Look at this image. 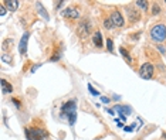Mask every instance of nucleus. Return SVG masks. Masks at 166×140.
<instances>
[{
  "label": "nucleus",
  "mask_w": 166,
  "mask_h": 140,
  "mask_svg": "<svg viewBox=\"0 0 166 140\" xmlns=\"http://www.w3.org/2000/svg\"><path fill=\"white\" fill-rule=\"evenodd\" d=\"M75 102L74 101H68L67 103H64L61 110H63V115H67V119L70 122V125H74L77 119V112H75Z\"/></svg>",
  "instance_id": "obj_1"
},
{
  "label": "nucleus",
  "mask_w": 166,
  "mask_h": 140,
  "mask_svg": "<svg viewBox=\"0 0 166 140\" xmlns=\"http://www.w3.org/2000/svg\"><path fill=\"white\" fill-rule=\"evenodd\" d=\"M151 37L153 41L156 43H162L166 40V25L165 24H156L153 25V28L151 30Z\"/></svg>",
  "instance_id": "obj_2"
},
{
  "label": "nucleus",
  "mask_w": 166,
  "mask_h": 140,
  "mask_svg": "<svg viewBox=\"0 0 166 140\" xmlns=\"http://www.w3.org/2000/svg\"><path fill=\"white\" fill-rule=\"evenodd\" d=\"M26 136L29 140H43L45 132L43 129H26Z\"/></svg>",
  "instance_id": "obj_3"
},
{
  "label": "nucleus",
  "mask_w": 166,
  "mask_h": 140,
  "mask_svg": "<svg viewBox=\"0 0 166 140\" xmlns=\"http://www.w3.org/2000/svg\"><path fill=\"white\" fill-rule=\"evenodd\" d=\"M139 74H140V76H142L143 79H151L152 75H153L152 64H149V62L142 64V67H140V70H139Z\"/></svg>",
  "instance_id": "obj_4"
},
{
  "label": "nucleus",
  "mask_w": 166,
  "mask_h": 140,
  "mask_svg": "<svg viewBox=\"0 0 166 140\" xmlns=\"http://www.w3.org/2000/svg\"><path fill=\"white\" fill-rule=\"evenodd\" d=\"M109 19L112 20L114 25H116V27H122V25H124V17H122V14L118 12V10H115V12L111 14Z\"/></svg>",
  "instance_id": "obj_5"
},
{
  "label": "nucleus",
  "mask_w": 166,
  "mask_h": 140,
  "mask_svg": "<svg viewBox=\"0 0 166 140\" xmlns=\"http://www.w3.org/2000/svg\"><path fill=\"white\" fill-rule=\"evenodd\" d=\"M29 37H30V34H29V33H24V34H23V37H21V40H20L19 50H20V54H21V55H24L26 52H27V43H29Z\"/></svg>",
  "instance_id": "obj_6"
},
{
  "label": "nucleus",
  "mask_w": 166,
  "mask_h": 140,
  "mask_svg": "<svg viewBox=\"0 0 166 140\" xmlns=\"http://www.w3.org/2000/svg\"><path fill=\"white\" fill-rule=\"evenodd\" d=\"M77 33H78V36H80V37H83V38L87 37V36H88V33H89V23L88 21H83L81 24L78 25Z\"/></svg>",
  "instance_id": "obj_7"
},
{
  "label": "nucleus",
  "mask_w": 166,
  "mask_h": 140,
  "mask_svg": "<svg viewBox=\"0 0 166 140\" xmlns=\"http://www.w3.org/2000/svg\"><path fill=\"white\" fill-rule=\"evenodd\" d=\"M61 16H63V17H68V19H78V17H80V13H78V10H75V9L68 7V9H65V10L61 13Z\"/></svg>",
  "instance_id": "obj_8"
},
{
  "label": "nucleus",
  "mask_w": 166,
  "mask_h": 140,
  "mask_svg": "<svg viewBox=\"0 0 166 140\" xmlns=\"http://www.w3.org/2000/svg\"><path fill=\"white\" fill-rule=\"evenodd\" d=\"M0 86H1V94H3V95H4V94H12L13 92V86L7 82L6 79H1V85H0Z\"/></svg>",
  "instance_id": "obj_9"
},
{
  "label": "nucleus",
  "mask_w": 166,
  "mask_h": 140,
  "mask_svg": "<svg viewBox=\"0 0 166 140\" xmlns=\"http://www.w3.org/2000/svg\"><path fill=\"white\" fill-rule=\"evenodd\" d=\"M92 43H94V45H95V47H102V34H101V31H95V33H94Z\"/></svg>",
  "instance_id": "obj_10"
},
{
  "label": "nucleus",
  "mask_w": 166,
  "mask_h": 140,
  "mask_svg": "<svg viewBox=\"0 0 166 140\" xmlns=\"http://www.w3.org/2000/svg\"><path fill=\"white\" fill-rule=\"evenodd\" d=\"M6 4H7V9L10 12H16L17 7H19V1L17 0H9V1H6Z\"/></svg>",
  "instance_id": "obj_11"
},
{
  "label": "nucleus",
  "mask_w": 166,
  "mask_h": 140,
  "mask_svg": "<svg viewBox=\"0 0 166 140\" xmlns=\"http://www.w3.org/2000/svg\"><path fill=\"white\" fill-rule=\"evenodd\" d=\"M115 108H116V110L119 112V115H125V116H127V115H129L131 112H132L129 106H119V105H116Z\"/></svg>",
  "instance_id": "obj_12"
},
{
  "label": "nucleus",
  "mask_w": 166,
  "mask_h": 140,
  "mask_svg": "<svg viewBox=\"0 0 166 140\" xmlns=\"http://www.w3.org/2000/svg\"><path fill=\"white\" fill-rule=\"evenodd\" d=\"M119 51H121V55H122V57H124L125 59H127V62H128V64H131V62H132V58H131V55L128 54V51L125 50L124 47H121V48H119Z\"/></svg>",
  "instance_id": "obj_13"
},
{
  "label": "nucleus",
  "mask_w": 166,
  "mask_h": 140,
  "mask_svg": "<svg viewBox=\"0 0 166 140\" xmlns=\"http://www.w3.org/2000/svg\"><path fill=\"white\" fill-rule=\"evenodd\" d=\"M104 27L107 28V30H111V28H114V23H112V20L111 19H107L104 21Z\"/></svg>",
  "instance_id": "obj_14"
},
{
  "label": "nucleus",
  "mask_w": 166,
  "mask_h": 140,
  "mask_svg": "<svg viewBox=\"0 0 166 140\" xmlns=\"http://www.w3.org/2000/svg\"><path fill=\"white\" fill-rule=\"evenodd\" d=\"M37 9L40 10L41 16H43V17H44L45 20H48V14H47V12H45V10H43V7H41V4H40V3H37Z\"/></svg>",
  "instance_id": "obj_15"
},
{
  "label": "nucleus",
  "mask_w": 166,
  "mask_h": 140,
  "mask_svg": "<svg viewBox=\"0 0 166 140\" xmlns=\"http://www.w3.org/2000/svg\"><path fill=\"white\" fill-rule=\"evenodd\" d=\"M135 4H136V6H139L140 9H146V7H148V1H143V0H138V1H135Z\"/></svg>",
  "instance_id": "obj_16"
},
{
  "label": "nucleus",
  "mask_w": 166,
  "mask_h": 140,
  "mask_svg": "<svg viewBox=\"0 0 166 140\" xmlns=\"http://www.w3.org/2000/svg\"><path fill=\"white\" fill-rule=\"evenodd\" d=\"M88 91H89V92H91V94H92L94 96H98V95H99V92H98V91H97V89L94 88L92 85H88Z\"/></svg>",
  "instance_id": "obj_17"
},
{
  "label": "nucleus",
  "mask_w": 166,
  "mask_h": 140,
  "mask_svg": "<svg viewBox=\"0 0 166 140\" xmlns=\"http://www.w3.org/2000/svg\"><path fill=\"white\" fill-rule=\"evenodd\" d=\"M107 47H108V51L112 52V50H114V43H112V40H111V38L107 40Z\"/></svg>",
  "instance_id": "obj_18"
},
{
  "label": "nucleus",
  "mask_w": 166,
  "mask_h": 140,
  "mask_svg": "<svg viewBox=\"0 0 166 140\" xmlns=\"http://www.w3.org/2000/svg\"><path fill=\"white\" fill-rule=\"evenodd\" d=\"M4 14H6V7L3 6V3H1V4H0V16L4 17Z\"/></svg>",
  "instance_id": "obj_19"
},
{
  "label": "nucleus",
  "mask_w": 166,
  "mask_h": 140,
  "mask_svg": "<svg viewBox=\"0 0 166 140\" xmlns=\"http://www.w3.org/2000/svg\"><path fill=\"white\" fill-rule=\"evenodd\" d=\"M159 12H160L159 6H158V4H153V10H152V13H153V14H158Z\"/></svg>",
  "instance_id": "obj_20"
},
{
  "label": "nucleus",
  "mask_w": 166,
  "mask_h": 140,
  "mask_svg": "<svg viewBox=\"0 0 166 140\" xmlns=\"http://www.w3.org/2000/svg\"><path fill=\"white\" fill-rule=\"evenodd\" d=\"M132 129H134V126H125L124 127V130H127V132H132Z\"/></svg>",
  "instance_id": "obj_21"
},
{
  "label": "nucleus",
  "mask_w": 166,
  "mask_h": 140,
  "mask_svg": "<svg viewBox=\"0 0 166 140\" xmlns=\"http://www.w3.org/2000/svg\"><path fill=\"white\" fill-rule=\"evenodd\" d=\"M101 101L104 102V103H109V99L108 98H105V96H101Z\"/></svg>",
  "instance_id": "obj_22"
},
{
  "label": "nucleus",
  "mask_w": 166,
  "mask_h": 140,
  "mask_svg": "<svg viewBox=\"0 0 166 140\" xmlns=\"http://www.w3.org/2000/svg\"><path fill=\"white\" fill-rule=\"evenodd\" d=\"M13 103H14V105H16L17 108H20V102L17 101V99H13Z\"/></svg>",
  "instance_id": "obj_23"
},
{
  "label": "nucleus",
  "mask_w": 166,
  "mask_h": 140,
  "mask_svg": "<svg viewBox=\"0 0 166 140\" xmlns=\"http://www.w3.org/2000/svg\"><path fill=\"white\" fill-rule=\"evenodd\" d=\"M1 59H3V61H12V58H9L7 55H3V57H1Z\"/></svg>",
  "instance_id": "obj_24"
},
{
  "label": "nucleus",
  "mask_w": 166,
  "mask_h": 140,
  "mask_svg": "<svg viewBox=\"0 0 166 140\" xmlns=\"http://www.w3.org/2000/svg\"><path fill=\"white\" fill-rule=\"evenodd\" d=\"M158 50L160 51V54H165V48L163 47H158Z\"/></svg>",
  "instance_id": "obj_25"
},
{
  "label": "nucleus",
  "mask_w": 166,
  "mask_h": 140,
  "mask_svg": "<svg viewBox=\"0 0 166 140\" xmlns=\"http://www.w3.org/2000/svg\"><path fill=\"white\" fill-rule=\"evenodd\" d=\"M38 67H40V64H37V65H36V67H33V68H31V72H34V71L37 70Z\"/></svg>",
  "instance_id": "obj_26"
},
{
  "label": "nucleus",
  "mask_w": 166,
  "mask_h": 140,
  "mask_svg": "<svg viewBox=\"0 0 166 140\" xmlns=\"http://www.w3.org/2000/svg\"><path fill=\"white\" fill-rule=\"evenodd\" d=\"M165 3H166V1H165Z\"/></svg>",
  "instance_id": "obj_27"
}]
</instances>
